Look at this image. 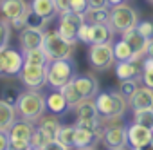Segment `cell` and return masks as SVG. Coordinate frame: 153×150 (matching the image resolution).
<instances>
[{
    "instance_id": "cell-1",
    "label": "cell",
    "mask_w": 153,
    "mask_h": 150,
    "mask_svg": "<svg viewBox=\"0 0 153 150\" xmlns=\"http://www.w3.org/2000/svg\"><path fill=\"white\" fill-rule=\"evenodd\" d=\"M94 105H96V110H97V116L106 121V119H121L128 109V101L115 91V89H110V91H99L96 96H94Z\"/></svg>"
},
{
    "instance_id": "cell-2",
    "label": "cell",
    "mask_w": 153,
    "mask_h": 150,
    "mask_svg": "<svg viewBox=\"0 0 153 150\" xmlns=\"http://www.w3.org/2000/svg\"><path fill=\"white\" fill-rule=\"evenodd\" d=\"M15 112H16V118L18 119H24V121H29V123H36L45 112V96L40 92V91H24L20 92V98L15 105Z\"/></svg>"
},
{
    "instance_id": "cell-3",
    "label": "cell",
    "mask_w": 153,
    "mask_h": 150,
    "mask_svg": "<svg viewBox=\"0 0 153 150\" xmlns=\"http://www.w3.org/2000/svg\"><path fill=\"white\" fill-rule=\"evenodd\" d=\"M76 76V63L72 58L51 60L47 63V85L54 91H59L63 85L72 82Z\"/></svg>"
},
{
    "instance_id": "cell-4",
    "label": "cell",
    "mask_w": 153,
    "mask_h": 150,
    "mask_svg": "<svg viewBox=\"0 0 153 150\" xmlns=\"http://www.w3.org/2000/svg\"><path fill=\"white\" fill-rule=\"evenodd\" d=\"M139 22V13L126 2L108 8V27L114 34H121L126 29L135 27Z\"/></svg>"
},
{
    "instance_id": "cell-5",
    "label": "cell",
    "mask_w": 153,
    "mask_h": 150,
    "mask_svg": "<svg viewBox=\"0 0 153 150\" xmlns=\"http://www.w3.org/2000/svg\"><path fill=\"white\" fill-rule=\"evenodd\" d=\"M74 47H76V44H70V42H67L65 38H61L56 29H45V31H43L42 49H43V52L47 54L49 62H51V60L72 58Z\"/></svg>"
},
{
    "instance_id": "cell-6",
    "label": "cell",
    "mask_w": 153,
    "mask_h": 150,
    "mask_svg": "<svg viewBox=\"0 0 153 150\" xmlns=\"http://www.w3.org/2000/svg\"><path fill=\"white\" fill-rule=\"evenodd\" d=\"M31 11L27 0H2L0 2V16L13 29L25 27V18Z\"/></svg>"
},
{
    "instance_id": "cell-7",
    "label": "cell",
    "mask_w": 153,
    "mask_h": 150,
    "mask_svg": "<svg viewBox=\"0 0 153 150\" xmlns=\"http://www.w3.org/2000/svg\"><path fill=\"white\" fill-rule=\"evenodd\" d=\"M72 109H74V114H76V123H74L76 127H87V128L103 132V121L97 116V110H96V105H94V98L81 100Z\"/></svg>"
},
{
    "instance_id": "cell-8",
    "label": "cell",
    "mask_w": 153,
    "mask_h": 150,
    "mask_svg": "<svg viewBox=\"0 0 153 150\" xmlns=\"http://www.w3.org/2000/svg\"><path fill=\"white\" fill-rule=\"evenodd\" d=\"M88 63H90V67L94 70H99V72H105L110 67H114L115 58H114L112 42H106V44H90Z\"/></svg>"
},
{
    "instance_id": "cell-9",
    "label": "cell",
    "mask_w": 153,
    "mask_h": 150,
    "mask_svg": "<svg viewBox=\"0 0 153 150\" xmlns=\"http://www.w3.org/2000/svg\"><path fill=\"white\" fill-rule=\"evenodd\" d=\"M58 34L61 38H65L67 42L70 44H76V33H78L79 26L85 22V16L81 13H74V11H65V13H59L58 16Z\"/></svg>"
},
{
    "instance_id": "cell-10",
    "label": "cell",
    "mask_w": 153,
    "mask_h": 150,
    "mask_svg": "<svg viewBox=\"0 0 153 150\" xmlns=\"http://www.w3.org/2000/svg\"><path fill=\"white\" fill-rule=\"evenodd\" d=\"M20 82L31 89V91H40L47 85V65H31L24 63V67L18 72Z\"/></svg>"
},
{
    "instance_id": "cell-11",
    "label": "cell",
    "mask_w": 153,
    "mask_h": 150,
    "mask_svg": "<svg viewBox=\"0 0 153 150\" xmlns=\"http://www.w3.org/2000/svg\"><path fill=\"white\" fill-rule=\"evenodd\" d=\"M103 121V119H101ZM101 139L105 143V146L110 148H119V146H126L128 139H126V127L121 123H115V119H106L103 121V132H101Z\"/></svg>"
},
{
    "instance_id": "cell-12",
    "label": "cell",
    "mask_w": 153,
    "mask_h": 150,
    "mask_svg": "<svg viewBox=\"0 0 153 150\" xmlns=\"http://www.w3.org/2000/svg\"><path fill=\"white\" fill-rule=\"evenodd\" d=\"M121 40H124L130 45L131 54H133V60H142L144 56L151 54V40L144 38L135 27L123 31L121 33Z\"/></svg>"
},
{
    "instance_id": "cell-13",
    "label": "cell",
    "mask_w": 153,
    "mask_h": 150,
    "mask_svg": "<svg viewBox=\"0 0 153 150\" xmlns=\"http://www.w3.org/2000/svg\"><path fill=\"white\" fill-rule=\"evenodd\" d=\"M2 51V60H4V76L7 78H13V76H18L20 69L24 67V54L22 51H16L13 47H4L0 49Z\"/></svg>"
},
{
    "instance_id": "cell-14",
    "label": "cell",
    "mask_w": 153,
    "mask_h": 150,
    "mask_svg": "<svg viewBox=\"0 0 153 150\" xmlns=\"http://www.w3.org/2000/svg\"><path fill=\"white\" fill-rule=\"evenodd\" d=\"M126 139H128L130 148H139V146H144V145H151L153 143V130L133 123V125L126 127Z\"/></svg>"
},
{
    "instance_id": "cell-15",
    "label": "cell",
    "mask_w": 153,
    "mask_h": 150,
    "mask_svg": "<svg viewBox=\"0 0 153 150\" xmlns=\"http://www.w3.org/2000/svg\"><path fill=\"white\" fill-rule=\"evenodd\" d=\"M101 141V132L92 130L87 127H76L74 125V141L72 148H87V146H96Z\"/></svg>"
},
{
    "instance_id": "cell-16",
    "label": "cell",
    "mask_w": 153,
    "mask_h": 150,
    "mask_svg": "<svg viewBox=\"0 0 153 150\" xmlns=\"http://www.w3.org/2000/svg\"><path fill=\"white\" fill-rule=\"evenodd\" d=\"M72 83H74L76 89H78V92L81 94L83 100L94 98L99 92V82L96 80V76H92V74H76Z\"/></svg>"
},
{
    "instance_id": "cell-17",
    "label": "cell",
    "mask_w": 153,
    "mask_h": 150,
    "mask_svg": "<svg viewBox=\"0 0 153 150\" xmlns=\"http://www.w3.org/2000/svg\"><path fill=\"white\" fill-rule=\"evenodd\" d=\"M42 42H43V31L42 29H34V27H22L20 29L18 44H20L22 52L42 47Z\"/></svg>"
},
{
    "instance_id": "cell-18",
    "label": "cell",
    "mask_w": 153,
    "mask_h": 150,
    "mask_svg": "<svg viewBox=\"0 0 153 150\" xmlns=\"http://www.w3.org/2000/svg\"><path fill=\"white\" fill-rule=\"evenodd\" d=\"M142 60H126L115 62V76L119 80H140Z\"/></svg>"
},
{
    "instance_id": "cell-19",
    "label": "cell",
    "mask_w": 153,
    "mask_h": 150,
    "mask_svg": "<svg viewBox=\"0 0 153 150\" xmlns=\"http://www.w3.org/2000/svg\"><path fill=\"white\" fill-rule=\"evenodd\" d=\"M128 107L131 110H144L153 109V91L146 85H139L133 96L128 100Z\"/></svg>"
},
{
    "instance_id": "cell-20",
    "label": "cell",
    "mask_w": 153,
    "mask_h": 150,
    "mask_svg": "<svg viewBox=\"0 0 153 150\" xmlns=\"http://www.w3.org/2000/svg\"><path fill=\"white\" fill-rule=\"evenodd\" d=\"M29 6H31V11H33L36 16L43 18V20L49 22V24H51L52 20H56V16H58L54 0H31Z\"/></svg>"
},
{
    "instance_id": "cell-21",
    "label": "cell",
    "mask_w": 153,
    "mask_h": 150,
    "mask_svg": "<svg viewBox=\"0 0 153 150\" xmlns=\"http://www.w3.org/2000/svg\"><path fill=\"white\" fill-rule=\"evenodd\" d=\"M36 128H40L42 132H43V136L51 141V139H56V136H58V132H59V128H61V121L58 119V116H54V114H43L36 123Z\"/></svg>"
},
{
    "instance_id": "cell-22",
    "label": "cell",
    "mask_w": 153,
    "mask_h": 150,
    "mask_svg": "<svg viewBox=\"0 0 153 150\" xmlns=\"http://www.w3.org/2000/svg\"><path fill=\"white\" fill-rule=\"evenodd\" d=\"M45 109H47V112H51L54 116H63V114H67V110L70 107H68L65 96L59 91H54L45 96Z\"/></svg>"
},
{
    "instance_id": "cell-23",
    "label": "cell",
    "mask_w": 153,
    "mask_h": 150,
    "mask_svg": "<svg viewBox=\"0 0 153 150\" xmlns=\"http://www.w3.org/2000/svg\"><path fill=\"white\" fill-rule=\"evenodd\" d=\"M34 130V123H29V121H24V119H18L11 125V128L7 130V136L9 139H20V141H29L31 139V134Z\"/></svg>"
},
{
    "instance_id": "cell-24",
    "label": "cell",
    "mask_w": 153,
    "mask_h": 150,
    "mask_svg": "<svg viewBox=\"0 0 153 150\" xmlns=\"http://www.w3.org/2000/svg\"><path fill=\"white\" fill-rule=\"evenodd\" d=\"M114 33L110 31L108 24H94L90 26V44H106L112 42Z\"/></svg>"
},
{
    "instance_id": "cell-25",
    "label": "cell",
    "mask_w": 153,
    "mask_h": 150,
    "mask_svg": "<svg viewBox=\"0 0 153 150\" xmlns=\"http://www.w3.org/2000/svg\"><path fill=\"white\" fill-rule=\"evenodd\" d=\"M16 121V112L13 105H7L0 100V132H7Z\"/></svg>"
},
{
    "instance_id": "cell-26",
    "label": "cell",
    "mask_w": 153,
    "mask_h": 150,
    "mask_svg": "<svg viewBox=\"0 0 153 150\" xmlns=\"http://www.w3.org/2000/svg\"><path fill=\"white\" fill-rule=\"evenodd\" d=\"M85 22L94 26V24H106L108 22V8H87L83 13Z\"/></svg>"
},
{
    "instance_id": "cell-27",
    "label": "cell",
    "mask_w": 153,
    "mask_h": 150,
    "mask_svg": "<svg viewBox=\"0 0 153 150\" xmlns=\"http://www.w3.org/2000/svg\"><path fill=\"white\" fill-rule=\"evenodd\" d=\"M20 89L13 83V82H6L4 85H2V91H0V100H2L4 103H7V105H16V101H18V98H20Z\"/></svg>"
},
{
    "instance_id": "cell-28",
    "label": "cell",
    "mask_w": 153,
    "mask_h": 150,
    "mask_svg": "<svg viewBox=\"0 0 153 150\" xmlns=\"http://www.w3.org/2000/svg\"><path fill=\"white\" fill-rule=\"evenodd\" d=\"M22 54H24V63H31V65H47L49 63V58H47V54L43 52L42 47L25 51Z\"/></svg>"
},
{
    "instance_id": "cell-29",
    "label": "cell",
    "mask_w": 153,
    "mask_h": 150,
    "mask_svg": "<svg viewBox=\"0 0 153 150\" xmlns=\"http://www.w3.org/2000/svg\"><path fill=\"white\" fill-rule=\"evenodd\" d=\"M112 49H114V58L115 62H126V60H133V54H131V49L130 45L124 42V40H117L115 44H112Z\"/></svg>"
},
{
    "instance_id": "cell-30",
    "label": "cell",
    "mask_w": 153,
    "mask_h": 150,
    "mask_svg": "<svg viewBox=\"0 0 153 150\" xmlns=\"http://www.w3.org/2000/svg\"><path fill=\"white\" fill-rule=\"evenodd\" d=\"M59 92L65 96V100H67V103H68V107H70V109H72L74 105H78V103L83 100V98H81V94L78 92V89L74 87V83H72V82H68L67 85H63V87L59 89Z\"/></svg>"
},
{
    "instance_id": "cell-31",
    "label": "cell",
    "mask_w": 153,
    "mask_h": 150,
    "mask_svg": "<svg viewBox=\"0 0 153 150\" xmlns=\"http://www.w3.org/2000/svg\"><path fill=\"white\" fill-rule=\"evenodd\" d=\"M133 123L146 127L153 130V109H144V110H133Z\"/></svg>"
},
{
    "instance_id": "cell-32",
    "label": "cell",
    "mask_w": 153,
    "mask_h": 150,
    "mask_svg": "<svg viewBox=\"0 0 153 150\" xmlns=\"http://www.w3.org/2000/svg\"><path fill=\"white\" fill-rule=\"evenodd\" d=\"M140 85V80H119V87H117V92L128 101L133 92L137 91V87Z\"/></svg>"
},
{
    "instance_id": "cell-33",
    "label": "cell",
    "mask_w": 153,
    "mask_h": 150,
    "mask_svg": "<svg viewBox=\"0 0 153 150\" xmlns=\"http://www.w3.org/2000/svg\"><path fill=\"white\" fill-rule=\"evenodd\" d=\"M56 139H58L63 146H67V148H70V150H72V141H74V125H70V127H63V125H61V128H59V132H58Z\"/></svg>"
},
{
    "instance_id": "cell-34",
    "label": "cell",
    "mask_w": 153,
    "mask_h": 150,
    "mask_svg": "<svg viewBox=\"0 0 153 150\" xmlns=\"http://www.w3.org/2000/svg\"><path fill=\"white\" fill-rule=\"evenodd\" d=\"M11 33H13V27H11L6 20L0 18V49H4V47L9 45V42H11Z\"/></svg>"
},
{
    "instance_id": "cell-35",
    "label": "cell",
    "mask_w": 153,
    "mask_h": 150,
    "mask_svg": "<svg viewBox=\"0 0 153 150\" xmlns=\"http://www.w3.org/2000/svg\"><path fill=\"white\" fill-rule=\"evenodd\" d=\"M47 26H49V22H45L43 18L36 16L33 11H29V15H27V18H25V27H34V29H42V31H45Z\"/></svg>"
},
{
    "instance_id": "cell-36",
    "label": "cell",
    "mask_w": 153,
    "mask_h": 150,
    "mask_svg": "<svg viewBox=\"0 0 153 150\" xmlns=\"http://www.w3.org/2000/svg\"><path fill=\"white\" fill-rule=\"evenodd\" d=\"M47 141H49V139L43 136V132H42L40 128H36V127H34V130H33V134H31V139H29V146H31V148L40 150Z\"/></svg>"
},
{
    "instance_id": "cell-37",
    "label": "cell",
    "mask_w": 153,
    "mask_h": 150,
    "mask_svg": "<svg viewBox=\"0 0 153 150\" xmlns=\"http://www.w3.org/2000/svg\"><path fill=\"white\" fill-rule=\"evenodd\" d=\"M135 29L144 36V38H148V40H151L153 38V24L149 22V20H139L137 22V26H135Z\"/></svg>"
},
{
    "instance_id": "cell-38",
    "label": "cell",
    "mask_w": 153,
    "mask_h": 150,
    "mask_svg": "<svg viewBox=\"0 0 153 150\" xmlns=\"http://www.w3.org/2000/svg\"><path fill=\"white\" fill-rule=\"evenodd\" d=\"M87 8H88V4H87V0H70V11H74V13H85L87 11Z\"/></svg>"
},
{
    "instance_id": "cell-39",
    "label": "cell",
    "mask_w": 153,
    "mask_h": 150,
    "mask_svg": "<svg viewBox=\"0 0 153 150\" xmlns=\"http://www.w3.org/2000/svg\"><path fill=\"white\" fill-rule=\"evenodd\" d=\"M40 150H70V148H67V146H63L58 139H51V141H47Z\"/></svg>"
},
{
    "instance_id": "cell-40",
    "label": "cell",
    "mask_w": 153,
    "mask_h": 150,
    "mask_svg": "<svg viewBox=\"0 0 153 150\" xmlns=\"http://www.w3.org/2000/svg\"><path fill=\"white\" fill-rule=\"evenodd\" d=\"M54 6H56L58 15L65 13V11H70V0H54Z\"/></svg>"
},
{
    "instance_id": "cell-41",
    "label": "cell",
    "mask_w": 153,
    "mask_h": 150,
    "mask_svg": "<svg viewBox=\"0 0 153 150\" xmlns=\"http://www.w3.org/2000/svg\"><path fill=\"white\" fill-rule=\"evenodd\" d=\"M0 150H9V136H7V132H0Z\"/></svg>"
},
{
    "instance_id": "cell-42",
    "label": "cell",
    "mask_w": 153,
    "mask_h": 150,
    "mask_svg": "<svg viewBox=\"0 0 153 150\" xmlns=\"http://www.w3.org/2000/svg\"><path fill=\"white\" fill-rule=\"evenodd\" d=\"M88 8H108L106 0H87Z\"/></svg>"
},
{
    "instance_id": "cell-43",
    "label": "cell",
    "mask_w": 153,
    "mask_h": 150,
    "mask_svg": "<svg viewBox=\"0 0 153 150\" xmlns=\"http://www.w3.org/2000/svg\"><path fill=\"white\" fill-rule=\"evenodd\" d=\"M123 2H126V0H106L108 8H112V6H117V4H123Z\"/></svg>"
},
{
    "instance_id": "cell-44",
    "label": "cell",
    "mask_w": 153,
    "mask_h": 150,
    "mask_svg": "<svg viewBox=\"0 0 153 150\" xmlns=\"http://www.w3.org/2000/svg\"><path fill=\"white\" fill-rule=\"evenodd\" d=\"M0 76H4V60H2V51H0Z\"/></svg>"
},
{
    "instance_id": "cell-45",
    "label": "cell",
    "mask_w": 153,
    "mask_h": 150,
    "mask_svg": "<svg viewBox=\"0 0 153 150\" xmlns=\"http://www.w3.org/2000/svg\"><path fill=\"white\" fill-rule=\"evenodd\" d=\"M131 150H151V145H144V146H139V148H131Z\"/></svg>"
},
{
    "instance_id": "cell-46",
    "label": "cell",
    "mask_w": 153,
    "mask_h": 150,
    "mask_svg": "<svg viewBox=\"0 0 153 150\" xmlns=\"http://www.w3.org/2000/svg\"><path fill=\"white\" fill-rule=\"evenodd\" d=\"M110 150H131V148H130V146L126 145V146H119V148H110Z\"/></svg>"
},
{
    "instance_id": "cell-47",
    "label": "cell",
    "mask_w": 153,
    "mask_h": 150,
    "mask_svg": "<svg viewBox=\"0 0 153 150\" xmlns=\"http://www.w3.org/2000/svg\"><path fill=\"white\" fill-rule=\"evenodd\" d=\"M78 150H96V146H87V148H78Z\"/></svg>"
},
{
    "instance_id": "cell-48",
    "label": "cell",
    "mask_w": 153,
    "mask_h": 150,
    "mask_svg": "<svg viewBox=\"0 0 153 150\" xmlns=\"http://www.w3.org/2000/svg\"><path fill=\"white\" fill-rule=\"evenodd\" d=\"M29 150H36V148H29Z\"/></svg>"
},
{
    "instance_id": "cell-49",
    "label": "cell",
    "mask_w": 153,
    "mask_h": 150,
    "mask_svg": "<svg viewBox=\"0 0 153 150\" xmlns=\"http://www.w3.org/2000/svg\"><path fill=\"white\" fill-rule=\"evenodd\" d=\"M148 2H153V0H148Z\"/></svg>"
},
{
    "instance_id": "cell-50",
    "label": "cell",
    "mask_w": 153,
    "mask_h": 150,
    "mask_svg": "<svg viewBox=\"0 0 153 150\" xmlns=\"http://www.w3.org/2000/svg\"><path fill=\"white\" fill-rule=\"evenodd\" d=\"M0 2H2V0H0Z\"/></svg>"
}]
</instances>
